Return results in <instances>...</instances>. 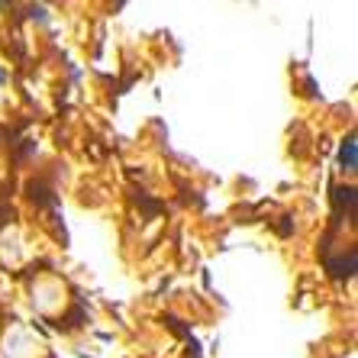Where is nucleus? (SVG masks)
<instances>
[{"instance_id":"7ed1b4c3","label":"nucleus","mask_w":358,"mask_h":358,"mask_svg":"<svg viewBox=\"0 0 358 358\" xmlns=\"http://www.w3.org/2000/svg\"><path fill=\"white\" fill-rule=\"evenodd\" d=\"M336 162H339V171H345V175H355V168H358V145H355V133H349L345 139H342Z\"/></svg>"},{"instance_id":"f257e3e1","label":"nucleus","mask_w":358,"mask_h":358,"mask_svg":"<svg viewBox=\"0 0 358 358\" xmlns=\"http://www.w3.org/2000/svg\"><path fill=\"white\" fill-rule=\"evenodd\" d=\"M326 271H329V278H336V281H352L358 271V249L352 245V249L342 252V255H326Z\"/></svg>"},{"instance_id":"f03ea898","label":"nucleus","mask_w":358,"mask_h":358,"mask_svg":"<svg viewBox=\"0 0 358 358\" xmlns=\"http://www.w3.org/2000/svg\"><path fill=\"white\" fill-rule=\"evenodd\" d=\"M355 217V187L345 184V187H333V226L352 223Z\"/></svg>"}]
</instances>
